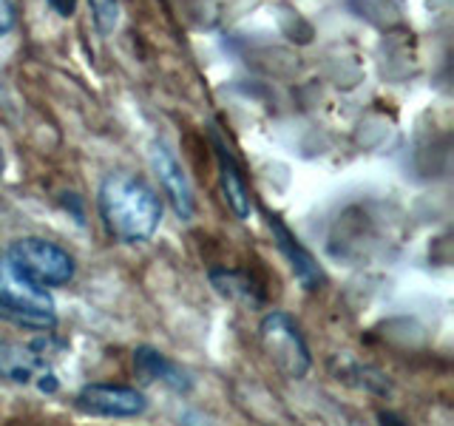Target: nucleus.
<instances>
[{
	"instance_id": "nucleus-10",
	"label": "nucleus",
	"mask_w": 454,
	"mask_h": 426,
	"mask_svg": "<svg viewBox=\"0 0 454 426\" xmlns=\"http://www.w3.org/2000/svg\"><path fill=\"white\" fill-rule=\"evenodd\" d=\"M134 369H137V375L145 383L162 381L165 387L176 390V392H188L191 390L188 373L170 361L168 355H162L160 350H153V347H139L134 352Z\"/></svg>"
},
{
	"instance_id": "nucleus-13",
	"label": "nucleus",
	"mask_w": 454,
	"mask_h": 426,
	"mask_svg": "<svg viewBox=\"0 0 454 426\" xmlns=\"http://www.w3.org/2000/svg\"><path fill=\"white\" fill-rule=\"evenodd\" d=\"M18 20V9H14V0H0V35H6L9 28Z\"/></svg>"
},
{
	"instance_id": "nucleus-11",
	"label": "nucleus",
	"mask_w": 454,
	"mask_h": 426,
	"mask_svg": "<svg viewBox=\"0 0 454 426\" xmlns=\"http://www.w3.org/2000/svg\"><path fill=\"white\" fill-rule=\"evenodd\" d=\"M210 281L213 288H216L224 298H233V302H241V304H262L264 302V293L259 288V281H255L250 273L245 270H210Z\"/></svg>"
},
{
	"instance_id": "nucleus-15",
	"label": "nucleus",
	"mask_w": 454,
	"mask_h": 426,
	"mask_svg": "<svg viewBox=\"0 0 454 426\" xmlns=\"http://www.w3.org/2000/svg\"><path fill=\"white\" fill-rule=\"evenodd\" d=\"M0 170H4V154H0Z\"/></svg>"
},
{
	"instance_id": "nucleus-5",
	"label": "nucleus",
	"mask_w": 454,
	"mask_h": 426,
	"mask_svg": "<svg viewBox=\"0 0 454 426\" xmlns=\"http://www.w3.org/2000/svg\"><path fill=\"white\" fill-rule=\"evenodd\" d=\"M0 378L12 383H32L43 392L57 390V378L49 367V350L43 344H14L0 341Z\"/></svg>"
},
{
	"instance_id": "nucleus-8",
	"label": "nucleus",
	"mask_w": 454,
	"mask_h": 426,
	"mask_svg": "<svg viewBox=\"0 0 454 426\" xmlns=\"http://www.w3.org/2000/svg\"><path fill=\"white\" fill-rule=\"evenodd\" d=\"M270 231H273V239H276L278 250L284 253V259L290 262L295 279L301 281L307 290H316L324 281V273H321L318 262L312 259V253L301 245V241H298V236L278 217H270Z\"/></svg>"
},
{
	"instance_id": "nucleus-9",
	"label": "nucleus",
	"mask_w": 454,
	"mask_h": 426,
	"mask_svg": "<svg viewBox=\"0 0 454 426\" xmlns=\"http://www.w3.org/2000/svg\"><path fill=\"white\" fill-rule=\"evenodd\" d=\"M213 146H216V162H219V179H222V191L231 210L236 213L239 219H247L253 213V193H250V185L245 179V170L236 162V156L227 151V146L213 137Z\"/></svg>"
},
{
	"instance_id": "nucleus-7",
	"label": "nucleus",
	"mask_w": 454,
	"mask_h": 426,
	"mask_svg": "<svg viewBox=\"0 0 454 426\" xmlns=\"http://www.w3.org/2000/svg\"><path fill=\"white\" fill-rule=\"evenodd\" d=\"M151 165L156 170V177L162 182V191L168 193L170 205H174L176 217L179 219H193V210H196V202H193V191L188 185V177H184L182 165L174 160V154H170L165 146H156L151 151Z\"/></svg>"
},
{
	"instance_id": "nucleus-14",
	"label": "nucleus",
	"mask_w": 454,
	"mask_h": 426,
	"mask_svg": "<svg viewBox=\"0 0 454 426\" xmlns=\"http://www.w3.org/2000/svg\"><path fill=\"white\" fill-rule=\"evenodd\" d=\"M49 4H51V9L57 14H63V18H71V14H74L77 0H49Z\"/></svg>"
},
{
	"instance_id": "nucleus-4",
	"label": "nucleus",
	"mask_w": 454,
	"mask_h": 426,
	"mask_svg": "<svg viewBox=\"0 0 454 426\" xmlns=\"http://www.w3.org/2000/svg\"><path fill=\"white\" fill-rule=\"evenodd\" d=\"M259 338H262V350L273 367L278 369L281 375L287 378H304L309 373V347L298 330V324L293 321V316L287 312H267L262 319V327H259Z\"/></svg>"
},
{
	"instance_id": "nucleus-6",
	"label": "nucleus",
	"mask_w": 454,
	"mask_h": 426,
	"mask_svg": "<svg viewBox=\"0 0 454 426\" xmlns=\"http://www.w3.org/2000/svg\"><path fill=\"white\" fill-rule=\"evenodd\" d=\"M77 406L97 418H137L148 409V398L122 383H89L80 390Z\"/></svg>"
},
{
	"instance_id": "nucleus-1",
	"label": "nucleus",
	"mask_w": 454,
	"mask_h": 426,
	"mask_svg": "<svg viewBox=\"0 0 454 426\" xmlns=\"http://www.w3.org/2000/svg\"><path fill=\"white\" fill-rule=\"evenodd\" d=\"M99 217L106 231L125 241L139 245L148 241L162 222V199L151 185L137 174H108L99 185Z\"/></svg>"
},
{
	"instance_id": "nucleus-3",
	"label": "nucleus",
	"mask_w": 454,
	"mask_h": 426,
	"mask_svg": "<svg viewBox=\"0 0 454 426\" xmlns=\"http://www.w3.org/2000/svg\"><path fill=\"white\" fill-rule=\"evenodd\" d=\"M4 256L20 276L40 284V288H60V284H68L74 279V259L68 256V250L49 239H18L12 241Z\"/></svg>"
},
{
	"instance_id": "nucleus-12",
	"label": "nucleus",
	"mask_w": 454,
	"mask_h": 426,
	"mask_svg": "<svg viewBox=\"0 0 454 426\" xmlns=\"http://www.w3.org/2000/svg\"><path fill=\"white\" fill-rule=\"evenodd\" d=\"M91 4V14H94V23L103 35L114 32V26L120 20V6L117 0H89Z\"/></svg>"
},
{
	"instance_id": "nucleus-2",
	"label": "nucleus",
	"mask_w": 454,
	"mask_h": 426,
	"mask_svg": "<svg viewBox=\"0 0 454 426\" xmlns=\"http://www.w3.org/2000/svg\"><path fill=\"white\" fill-rule=\"evenodd\" d=\"M0 312L28 330H51L57 324L54 298L46 288L28 281L0 256Z\"/></svg>"
}]
</instances>
